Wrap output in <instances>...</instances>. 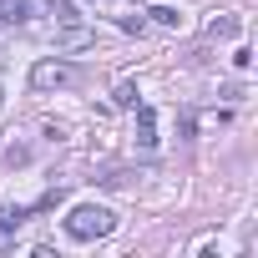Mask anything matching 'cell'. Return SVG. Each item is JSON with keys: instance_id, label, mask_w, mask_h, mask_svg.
Wrapping results in <instances>:
<instances>
[{"instance_id": "1", "label": "cell", "mask_w": 258, "mask_h": 258, "mask_svg": "<svg viewBox=\"0 0 258 258\" xmlns=\"http://www.w3.org/2000/svg\"><path fill=\"white\" fill-rule=\"evenodd\" d=\"M111 228H116V213H111V208H101V203H81V208H71V213H66V233H71L76 243L106 238Z\"/></svg>"}, {"instance_id": "2", "label": "cell", "mask_w": 258, "mask_h": 258, "mask_svg": "<svg viewBox=\"0 0 258 258\" xmlns=\"http://www.w3.org/2000/svg\"><path fill=\"white\" fill-rule=\"evenodd\" d=\"M66 81H71V66L66 61H36V71H31V86L36 91H56Z\"/></svg>"}, {"instance_id": "3", "label": "cell", "mask_w": 258, "mask_h": 258, "mask_svg": "<svg viewBox=\"0 0 258 258\" xmlns=\"http://www.w3.org/2000/svg\"><path fill=\"white\" fill-rule=\"evenodd\" d=\"M132 111H137V147H157V111L147 101H137Z\"/></svg>"}, {"instance_id": "4", "label": "cell", "mask_w": 258, "mask_h": 258, "mask_svg": "<svg viewBox=\"0 0 258 258\" xmlns=\"http://www.w3.org/2000/svg\"><path fill=\"white\" fill-rule=\"evenodd\" d=\"M31 218V208H0V253L16 243V228Z\"/></svg>"}, {"instance_id": "5", "label": "cell", "mask_w": 258, "mask_h": 258, "mask_svg": "<svg viewBox=\"0 0 258 258\" xmlns=\"http://www.w3.org/2000/svg\"><path fill=\"white\" fill-rule=\"evenodd\" d=\"M56 46H61V51H81V46H91V31H81V26H71V21H66V26H61V36H56Z\"/></svg>"}, {"instance_id": "6", "label": "cell", "mask_w": 258, "mask_h": 258, "mask_svg": "<svg viewBox=\"0 0 258 258\" xmlns=\"http://www.w3.org/2000/svg\"><path fill=\"white\" fill-rule=\"evenodd\" d=\"M238 31H243L238 16H213V21H208V36H213V41H228V36H238Z\"/></svg>"}, {"instance_id": "7", "label": "cell", "mask_w": 258, "mask_h": 258, "mask_svg": "<svg viewBox=\"0 0 258 258\" xmlns=\"http://www.w3.org/2000/svg\"><path fill=\"white\" fill-rule=\"evenodd\" d=\"M116 106H126V111H132L137 101H142V91H137V81H116V96H111Z\"/></svg>"}, {"instance_id": "8", "label": "cell", "mask_w": 258, "mask_h": 258, "mask_svg": "<svg viewBox=\"0 0 258 258\" xmlns=\"http://www.w3.org/2000/svg\"><path fill=\"white\" fill-rule=\"evenodd\" d=\"M147 16H152V21H157V26H167V31H172V26H182V16H177V11H172V6H152V11H147Z\"/></svg>"}, {"instance_id": "9", "label": "cell", "mask_w": 258, "mask_h": 258, "mask_svg": "<svg viewBox=\"0 0 258 258\" xmlns=\"http://www.w3.org/2000/svg\"><path fill=\"white\" fill-rule=\"evenodd\" d=\"M46 6L56 11V21H61V26H66V21H76V11H71V0H46Z\"/></svg>"}, {"instance_id": "10", "label": "cell", "mask_w": 258, "mask_h": 258, "mask_svg": "<svg viewBox=\"0 0 258 258\" xmlns=\"http://www.w3.org/2000/svg\"><path fill=\"white\" fill-rule=\"evenodd\" d=\"M233 66H238V71H248V66H253V51H248V46H238V51H233Z\"/></svg>"}, {"instance_id": "11", "label": "cell", "mask_w": 258, "mask_h": 258, "mask_svg": "<svg viewBox=\"0 0 258 258\" xmlns=\"http://www.w3.org/2000/svg\"><path fill=\"white\" fill-rule=\"evenodd\" d=\"M0 101H6V96H0Z\"/></svg>"}]
</instances>
